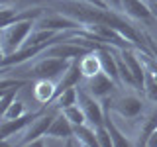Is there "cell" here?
<instances>
[{
	"label": "cell",
	"instance_id": "cell-1",
	"mask_svg": "<svg viewBox=\"0 0 157 147\" xmlns=\"http://www.w3.org/2000/svg\"><path fill=\"white\" fill-rule=\"evenodd\" d=\"M36 28V22L33 20H24V22H16L10 24V26L2 28V33H0V51L4 55H10V53L18 51V49L24 47V43L28 41L29 33Z\"/></svg>",
	"mask_w": 157,
	"mask_h": 147
},
{
	"label": "cell",
	"instance_id": "cell-2",
	"mask_svg": "<svg viewBox=\"0 0 157 147\" xmlns=\"http://www.w3.org/2000/svg\"><path fill=\"white\" fill-rule=\"evenodd\" d=\"M110 110L116 112L120 118L124 120H137L144 112V100L137 96V92H130V94H122L116 98H106Z\"/></svg>",
	"mask_w": 157,
	"mask_h": 147
},
{
	"label": "cell",
	"instance_id": "cell-3",
	"mask_svg": "<svg viewBox=\"0 0 157 147\" xmlns=\"http://www.w3.org/2000/svg\"><path fill=\"white\" fill-rule=\"evenodd\" d=\"M71 61L69 59H59V57H49V55H41V59L32 67L29 77L32 78H53L57 81L59 77H63V73L69 69Z\"/></svg>",
	"mask_w": 157,
	"mask_h": 147
},
{
	"label": "cell",
	"instance_id": "cell-4",
	"mask_svg": "<svg viewBox=\"0 0 157 147\" xmlns=\"http://www.w3.org/2000/svg\"><path fill=\"white\" fill-rule=\"evenodd\" d=\"M59 112H61V110H57L55 106L49 104L47 110L43 112L39 118H36V120H33L32 124L26 127V131H24V137L20 139V145H33L37 139H41V137L47 134L49 126L53 124V120H55V116L59 114Z\"/></svg>",
	"mask_w": 157,
	"mask_h": 147
},
{
	"label": "cell",
	"instance_id": "cell-5",
	"mask_svg": "<svg viewBox=\"0 0 157 147\" xmlns=\"http://www.w3.org/2000/svg\"><path fill=\"white\" fill-rule=\"evenodd\" d=\"M78 104L85 110L86 122L92 127H98V126L104 124V104H100L98 98H94L90 92H86L81 86H78Z\"/></svg>",
	"mask_w": 157,
	"mask_h": 147
},
{
	"label": "cell",
	"instance_id": "cell-6",
	"mask_svg": "<svg viewBox=\"0 0 157 147\" xmlns=\"http://www.w3.org/2000/svg\"><path fill=\"white\" fill-rule=\"evenodd\" d=\"M37 29H53V32H77V29L85 28V24H81L78 20L65 16V14H53V16H41L36 22Z\"/></svg>",
	"mask_w": 157,
	"mask_h": 147
},
{
	"label": "cell",
	"instance_id": "cell-7",
	"mask_svg": "<svg viewBox=\"0 0 157 147\" xmlns=\"http://www.w3.org/2000/svg\"><path fill=\"white\" fill-rule=\"evenodd\" d=\"M116 82L112 77H108L104 71L96 73L94 77H88L85 78V90L90 92L94 98H98V100H106V98L112 96V92L116 90Z\"/></svg>",
	"mask_w": 157,
	"mask_h": 147
},
{
	"label": "cell",
	"instance_id": "cell-8",
	"mask_svg": "<svg viewBox=\"0 0 157 147\" xmlns=\"http://www.w3.org/2000/svg\"><path fill=\"white\" fill-rule=\"evenodd\" d=\"M47 110V106H41L39 110H33V112H26L24 116L16 118V120H4L0 124V141H8L10 135H14L16 131H22L24 127H28L36 118H39L43 112Z\"/></svg>",
	"mask_w": 157,
	"mask_h": 147
},
{
	"label": "cell",
	"instance_id": "cell-9",
	"mask_svg": "<svg viewBox=\"0 0 157 147\" xmlns=\"http://www.w3.org/2000/svg\"><path fill=\"white\" fill-rule=\"evenodd\" d=\"M45 10L41 6H33V8H24V10H10L6 6H2V28L10 26L16 22H24V20H33L37 22L41 16H45Z\"/></svg>",
	"mask_w": 157,
	"mask_h": 147
},
{
	"label": "cell",
	"instance_id": "cell-10",
	"mask_svg": "<svg viewBox=\"0 0 157 147\" xmlns=\"http://www.w3.org/2000/svg\"><path fill=\"white\" fill-rule=\"evenodd\" d=\"M45 49L47 47H43V45H24L22 49H18V51L10 53V55H4L0 59V67L6 69V67H12V65H22V63L29 61V59L41 55Z\"/></svg>",
	"mask_w": 157,
	"mask_h": 147
},
{
	"label": "cell",
	"instance_id": "cell-11",
	"mask_svg": "<svg viewBox=\"0 0 157 147\" xmlns=\"http://www.w3.org/2000/svg\"><path fill=\"white\" fill-rule=\"evenodd\" d=\"M45 135L51 137V139H59L67 145V139H71V137L75 135V126L67 120V116L63 114V112H59L55 116V120H53V124L49 126Z\"/></svg>",
	"mask_w": 157,
	"mask_h": 147
},
{
	"label": "cell",
	"instance_id": "cell-12",
	"mask_svg": "<svg viewBox=\"0 0 157 147\" xmlns=\"http://www.w3.org/2000/svg\"><path fill=\"white\" fill-rule=\"evenodd\" d=\"M122 14L130 20H140V22H149L155 20L149 10L147 0H122Z\"/></svg>",
	"mask_w": 157,
	"mask_h": 147
},
{
	"label": "cell",
	"instance_id": "cell-13",
	"mask_svg": "<svg viewBox=\"0 0 157 147\" xmlns=\"http://www.w3.org/2000/svg\"><path fill=\"white\" fill-rule=\"evenodd\" d=\"M57 96V81L53 78H36L33 82V98L39 106H49Z\"/></svg>",
	"mask_w": 157,
	"mask_h": 147
},
{
	"label": "cell",
	"instance_id": "cell-14",
	"mask_svg": "<svg viewBox=\"0 0 157 147\" xmlns=\"http://www.w3.org/2000/svg\"><path fill=\"white\" fill-rule=\"evenodd\" d=\"M82 71H81V63H78V59H73L71 65L65 73H63V77L59 78L57 82V94L61 90H65V88H71V86H78V82L82 81Z\"/></svg>",
	"mask_w": 157,
	"mask_h": 147
},
{
	"label": "cell",
	"instance_id": "cell-15",
	"mask_svg": "<svg viewBox=\"0 0 157 147\" xmlns=\"http://www.w3.org/2000/svg\"><path fill=\"white\" fill-rule=\"evenodd\" d=\"M81 63V71H82V77L88 78V77H94L96 73L102 71V63H100V57L96 55V51H90L88 55L78 59Z\"/></svg>",
	"mask_w": 157,
	"mask_h": 147
},
{
	"label": "cell",
	"instance_id": "cell-16",
	"mask_svg": "<svg viewBox=\"0 0 157 147\" xmlns=\"http://www.w3.org/2000/svg\"><path fill=\"white\" fill-rule=\"evenodd\" d=\"M75 137L78 139V145H85V147H94V145H98L96 130L90 124L75 126Z\"/></svg>",
	"mask_w": 157,
	"mask_h": 147
},
{
	"label": "cell",
	"instance_id": "cell-17",
	"mask_svg": "<svg viewBox=\"0 0 157 147\" xmlns=\"http://www.w3.org/2000/svg\"><path fill=\"white\" fill-rule=\"evenodd\" d=\"M157 130V110H153L149 114V118H145L144 122H141L140 126V131H137V139L134 141L136 145H147V139H149V135L153 134V131Z\"/></svg>",
	"mask_w": 157,
	"mask_h": 147
},
{
	"label": "cell",
	"instance_id": "cell-18",
	"mask_svg": "<svg viewBox=\"0 0 157 147\" xmlns=\"http://www.w3.org/2000/svg\"><path fill=\"white\" fill-rule=\"evenodd\" d=\"M77 102H78V86H71V88H65V90L59 92L55 96V100L51 102V106H55L57 110H63V108L73 106Z\"/></svg>",
	"mask_w": 157,
	"mask_h": 147
},
{
	"label": "cell",
	"instance_id": "cell-19",
	"mask_svg": "<svg viewBox=\"0 0 157 147\" xmlns=\"http://www.w3.org/2000/svg\"><path fill=\"white\" fill-rule=\"evenodd\" d=\"M63 114L67 116V120L71 122L73 126H81V124H88L86 122V116H85V110L81 108V104H73V106H67V108H63Z\"/></svg>",
	"mask_w": 157,
	"mask_h": 147
},
{
	"label": "cell",
	"instance_id": "cell-20",
	"mask_svg": "<svg viewBox=\"0 0 157 147\" xmlns=\"http://www.w3.org/2000/svg\"><path fill=\"white\" fill-rule=\"evenodd\" d=\"M26 114V104H24L22 100H14L12 104H10L4 112H0V120H16V118L24 116Z\"/></svg>",
	"mask_w": 157,
	"mask_h": 147
},
{
	"label": "cell",
	"instance_id": "cell-21",
	"mask_svg": "<svg viewBox=\"0 0 157 147\" xmlns=\"http://www.w3.org/2000/svg\"><path fill=\"white\" fill-rule=\"evenodd\" d=\"M145 98L149 102H153V104H157V78L151 75L149 71H147V78H145V90H144Z\"/></svg>",
	"mask_w": 157,
	"mask_h": 147
},
{
	"label": "cell",
	"instance_id": "cell-22",
	"mask_svg": "<svg viewBox=\"0 0 157 147\" xmlns=\"http://www.w3.org/2000/svg\"><path fill=\"white\" fill-rule=\"evenodd\" d=\"M94 130H96V137H98V145H100V147H112V145H114L112 135H110V131L106 130L104 124L98 126V127H94Z\"/></svg>",
	"mask_w": 157,
	"mask_h": 147
},
{
	"label": "cell",
	"instance_id": "cell-23",
	"mask_svg": "<svg viewBox=\"0 0 157 147\" xmlns=\"http://www.w3.org/2000/svg\"><path fill=\"white\" fill-rule=\"evenodd\" d=\"M104 4L116 12H122V0H104Z\"/></svg>",
	"mask_w": 157,
	"mask_h": 147
},
{
	"label": "cell",
	"instance_id": "cell-24",
	"mask_svg": "<svg viewBox=\"0 0 157 147\" xmlns=\"http://www.w3.org/2000/svg\"><path fill=\"white\" fill-rule=\"evenodd\" d=\"M147 145H149V147H157V130L149 135V139H147Z\"/></svg>",
	"mask_w": 157,
	"mask_h": 147
},
{
	"label": "cell",
	"instance_id": "cell-25",
	"mask_svg": "<svg viewBox=\"0 0 157 147\" xmlns=\"http://www.w3.org/2000/svg\"><path fill=\"white\" fill-rule=\"evenodd\" d=\"M0 2H2V6H4V4H10V2H16V0H0Z\"/></svg>",
	"mask_w": 157,
	"mask_h": 147
}]
</instances>
